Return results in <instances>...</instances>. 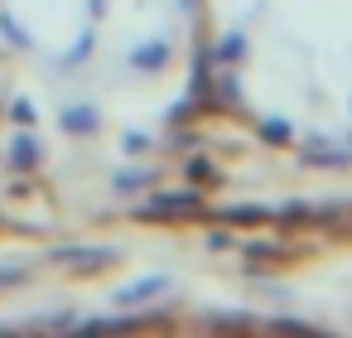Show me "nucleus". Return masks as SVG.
<instances>
[]
</instances>
